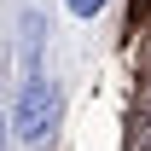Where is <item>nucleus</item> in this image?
Here are the masks:
<instances>
[{
	"mask_svg": "<svg viewBox=\"0 0 151 151\" xmlns=\"http://www.w3.org/2000/svg\"><path fill=\"white\" fill-rule=\"evenodd\" d=\"M64 6H70L76 18H93V12H99V6H105V0H64Z\"/></svg>",
	"mask_w": 151,
	"mask_h": 151,
	"instance_id": "2",
	"label": "nucleus"
},
{
	"mask_svg": "<svg viewBox=\"0 0 151 151\" xmlns=\"http://www.w3.org/2000/svg\"><path fill=\"white\" fill-rule=\"evenodd\" d=\"M29 29H35V23H29ZM12 128H18V139H23V145H41V139L58 128V87H52V76H41L35 47H29L23 87H18V99H12Z\"/></svg>",
	"mask_w": 151,
	"mask_h": 151,
	"instance_id": "1",
	"label": "nucleus"
},
{
	"mask_svg": "<svg viewBox=\"0 0 151 151\" xmlns=\"http://www.w3.org/2000/svg\"><path fill=\"white\" fill-rule=\"evenodd\" d=\"M139 151H151V128H145V139H139Z\"/></svg>",
	"mask_w": 151,
	"mask_h": 151,
	"instance_id": "3",
	"label": "nucleus"
}]
</instances>
